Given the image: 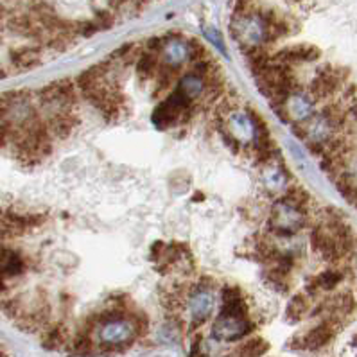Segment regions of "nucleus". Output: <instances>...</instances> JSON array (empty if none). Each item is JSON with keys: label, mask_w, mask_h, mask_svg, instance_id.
Here are the masks:
<instances>
[{"label": "nucleus", "mask_w": 357, "mask_h": 357, "mask_svg": "<svg viewBox=\"0 0 357 357\" xmlns=\"http://www.w3.org/2000/svg\"><path fill=\"white\" fill-rule=\"evenodd\" d=\"M340 282H343V273L340 269L331 268L321 271L319 275H316L314 278H311V282L307 284V293L316 296L319 291H332L340 286Z\"/></svg>", "instance_id": "17"}, {"label": "nucleus", "mask_w": 357, "mask_h": 357, "mask_svg": "<svg viewBox=\"0 0 357 357\" xmlns=\"http://www.w3.org/2000/svg\"><path fill=\"white\" fill-rule=\"evenodd\" d=\"M334 183H336L337 190L343 194V198L349 199L354 205L356 203V174H354L352 169H344L343 172H340L334 178Z\"/></svg>", "instance_id": "22"}, {"label": "nucleus", "mask_w": 357, "mask_h": 357, "mask_svg": "<svg viewBox=\"0 0 357 357\" xmlns=\"http://www.w3.org/2000/svg\"><path fill=\"white\" fill-rule=\"evenodd\" d=\"M341 331V319L337 314H328V318H325L321 324H318L316 327H312L311 331L305 332L300 340V344H296L294 349L300 350H321L324 347H327L334 337H336L337 332Z\"/></svg>", "instance_id": "9"}, {"label": "nucleus", "mask_w": 357, "mask_h": 357, "mask_svg": "<svg viewBox=\"0 0 357 357\" xmlns=\"http://www.w3.org/2000/svg\"><path fill=\"white\" fill-rule=\"evenodd\" d=\"M321 58V49L312 43H293L289 47H284L277 54L271 56L273 61L284 65H303V63H314Z\"/></svg>", "instance_id": "13"}, {"label": "nucleus", "mask_w": 357, "mask_h": 357, "mask_svg": "<svg viewBox=\"0 0 357 357\" xmlns=\"http://www.w3.org/2000/svg\"><path fill=\"white\" fill-rule=\"evenodd\" d=\"M259 17L262 20V27H264L266 45L280 42V40L287 38L291 34H296L300 29V24L294 20V17H291L287 13H282L280 9H259Z\"/></svg>", "instance_id": "7"}, {"label": "nucleus", "mask_w": 357, "mask_h": 357, "mask_svg": "<svg viewBox=\"0 0 357 357\" xmlns=\"http://www.w3.org/2000/svg\"><path fill=\"white\" fill-rule=\"evenodd\" d=\"M9 59L20 70H31V68H36L38 65H42L43 49L38 43L18 47V49H13L9 52Z\"/></svg>", "instance_id": "15"}, {"label": "nucleus", "mask_w": 357, "mask_h": 357, "mask_svg": "<svg viewBox=\"0 0 357 357\" xmlns=\"http://www.w3.org/2000/svg\"><path fill=\"white\" fill-rule=\"evenodd\" d=\"M255 77L259 89L262 90V93L266 96L269 105L273 106L275 109L282 108L284 102L291 97V93H294L300 89L298 77H296L294 67L278 63V61H273V59H271V63H269L264 70L259 72Z\"/></svg>", "instance_id": "2"}, {"label": "nucleus", "mask_w": 357, "mask_h": 357, "mask_svg": "<svg viewBox=\"0 0 357 357\" xmlns=\"http://www.w3.org/2000/svg\"><path fill=\"white\" fill-rule=\"evenodd\" d=\"M309 309H311V303H309L307 294L298 293V294H294L293 298L289 300V303H287L286 316L291 324H298V321H302L303 319V316L309 312Z\"/></svg>", "instance_id": "21"}, {"label": "nucleus", "mask_w": 357, "mask_h": 357, "mask_svg": "<svg viewBox=\"0 0 357 357\" xmlns=\"http://www.w3.org/2000/svg\"><path fill=\"white\" fill-rule=\"evenodd\" d=\"M178 70L176 68H171L167 65H164L160 61L158 72H156L155 81H156V89H155V97H158V93H165L172 89V84L176 81Z\"/></svg>", "instance_id": "23"}, {"label": "nucleus", "mask_w": 357, "mask_h": 357, "mask_svg": "<svg viewBox=\"0 0 357 357\" xmlns=\"http://www.w3.org/2000/svg\"><path fill=\"white\" fill-rule=\"evenodd\" d=\"M190 312V325L194 328L202 327L206 319L211 318L212 311H214V294L208 286H198L192 293H189V300H187Z\"/></svg>", "instance_id": "12"}, {"label": "nucleus", "mask_w": 357, "mask_h": 357, "mask_svg": "<svg viewBox=\"0 0 357 357\" xmlns=\"http://www.w3.org/2000/svg\"><path fill=\"white\" fill-rule=\"evenodd\" d=\"M68 340V334H67V328H65L63 324H56L52 327H49L43 334V347L45 349H51L56 350L59 347H63Z\"/></svg>", "instance_id": "24"}, {"label": "nucleus", "mask_w": 357, "mask_h": 357, "mask_svg": "<svg viewBox=\"0 0 357 357\" xmlns=\"http://www.w3.org/2000/svg\"><path fill=\"white\" fill-rule=\"evenodd\" d=\"M93 328H96L97 344L105 352H122L131 347L135 337L139 336L131 314L122 311L117 312V309L105 312Z\"/></svg>", "instance_id": "1"}, {"label": "nucleus", "mask_w": 357, "mask_h": 357, "mask_svg": "<svg viewBox=\"0 0 357 357\" xmlns=\"http://www.w3.org/2000/svg\"><path fill=\"white\" fill-rule=\"evenodd\" d=\"M316 105L309 92H302V90H296L294 93H291V97L284 102L282 108H278V112H284V117L291 122V124H302V122L309 121L312 115L316 114Z\"/></svg>", "instance_id": "11"}, {"label": "nucleus", "mask_w": 357, "mask_h": 357, "mask_svg": "<svg viewBox=\"0 0 357 357\" xmlns=\"http://www.w3.org/2000/svg\"><path fill=\"white\" fill-rule=\"evenodd\" d=\"M307 223V208H300L291 203L278 199L269 214L268 228L277 237H289L298 234Z\"/></svg>", "instance_id": "3"}, {"label": "nucleus", "mask_w": 357, "mask_h": 357, "mask_svg": "<svg viewBox=\"0 0 357 357\" xmlns=\"http://www.w3.org/2000/svg\"><path fill=\"white\" fill-rule=\"evenodd\" d=\"M42 112V109H40ZM45 124L49 128L52 139L65 140L72 135V131L76 130L79 124V115L77 109H67V108H52L43 109L42 112Z\"/></svg>", "instance_id": "10"}, {"label": "nucleus", "mask_w": 357, "mask_h": 357, "mask_svg": "<svg viewBox=\"0 0 357 357\" xmlns=\"http://www.w3.org/2000/svg\"><path fill=\"white\" fill-rule=\"evenodd\" d=\"M162 63L171 68L180 70L185 63H189V52H187L185 40L181 38H165L164 49L160 52Z\"/></svg>", "instance_id": "14"}, {"label": "nucleus", "mask_w": 357, "mask_h": 357, "mask_svg": "<svg viewBox=\"0 0 357 357\" xmlns=\"http://www.w3.org/2000/svg\"><path fill=\"white\" fill-rule=\"evenodd\" d=\"M9 15H11V8L6 4L4 0H0V27H6Z\"/></svg>", "instance_id": "29"}, {"label": "nucleus", "mask_w": 357, "mask_h": 357, "mask_svg": "<svg viewBox=\"0 0 357 357\" xmlns=\"http://www.w3.org/2000/svg\"><path fill=\"white\" fill-rule=\"evenodd\" d=\"M347 77H349V68L324 65V67L316 70L314 79L311 81L307 92L311 93L316 102H324L343 89L344 83H347Z\"/></svg>", "instance_id": "6"}, {"label": "nucleus", "mask_w": 357, "mask_h": 357, "mask_svg": "<svg viewBox=\"0 0 357 357\" xmlns=\"http://www.w3.org/2000/svg\"><path fill=\"white\" fill-rule=\"evenodd\" d=\"M255 0H234V17H241V15L252 13L255 6Z\"/></svg>", "instance_id": "28"}, {"label": "nucleus", "mask_w": 357, "mask_h": 357, "mask_svg": "<svg viewBox=\"0 0 357 357\" xmlns=\"http://www.w3.org/2000/svg\"><path fill=\"white\" fill-rule=\"evenodd\" d=\"M92 20L99 31H108L115 26L117 15H115L112 9H99V11H96Z\"/></svg>", "instance_id": "27"}, {"label": "nucleus", "mask_w": 357, "mask_h": 357, "mask_svg": "<svg viewBox=\"0 0 357 357\" xmlns=\"http://www.w3.org/2000/svg\"><path fill=\"white\" fill-rule=\"evenodd\" d=\"M190 109H194V101L174 90L155 108L153 124L162 131L171 130V128L178 126L180 122H185L189 119Z\"/></svg>", "instance_id": "4"}, {"label": "nucleus", "mask_w": 357, "mask_h": 357, "mask_svg": "<svg viewBox=\"0 0 357 357\" xmlns=\"http://www.w3.org/2000/svg\"><path fill=\"white\" fill-rule=\"evenodd\" d=\"M253 331L252 321L248 314H239V312L219 311L218 319L212 325V336L218 341H237L243 340Z\"/></svg>", "instance_id": "8"}, {"label": "nucleus", "mask_w": 357, "mask_h": 357, "mask_svg": "<svg viewBox=\"0 0 357 357\" xmlns=\"http://www.w3.org/2000/svg\"><path fill=\"white\" fill-rule=\"evenodd\" d=\"M130 6V0H108V9H112V11H122L124 8H128Z\"/></svg>", "instance_id": "30"}, {"label": "nucleus", "mask_w": 357, "mask_h": 357, "mask_svg": "<svg viewBox=\"0 0 357 357\" xmlns=\"http://www.w3.org/2000/svg\"><path fill=\"white\" fill-rule=\"evenodd\" d=\"M269 352V343L264 337H252L234 350V357H262Z\"/></svg>", "instance_id": "20"}, {"label": "nucleus", "mask_w": 357, "mask_h": 357, "mask_svg": "<svg viewBox=\"0 0 357 357\" xmlns=\"http://www.w3.org/2000/svg\"><path fill=\"white\" fill-rule=\"evenodd\" d=\"M178 92L183 93L185 97H189L190 101H198L199 97L203 96V90H205V81L202 76H198L196 72H190L187 76H183L178 83Z\"/></svg>", "instance_id": "19"}, {"label": "nucleus", "mask_w": 357, "mask_h": 357, "mask_svg": "<svg viewBox=\"0 0 357 357\" xmlns=\"http://www.w3.org/2000/svg\"><path fill=\"white\" fill-rule=\"evenodd\" d=\"M282 199L294 206H300V208H307V205L311 202V196H309V192H307L303 187L291 185L289 189L286 190V194L282 196Z\"/></svg>", "instance_id": "25"}, {"label": "nucleus", "mask_w": 357, "mask_h": 357, "mask_svg": "<svg viewBox=\"0 0 357 357\" xmlns=\"http://www.w3.org/2000/svg\"><path fill=\"white\" fill-rule=\"evenodd\" d=\"M160 61H162V59H160L158 52L147 51V49L140 51L139 58L135 61V65H137V77H139L140 81L155 79L156 72H158L160 67Z\"/></svg>", "instance_id": "18"}, {"label": "nucleus", "mask_w": 357, "mask_h": 357, "mask_svg": "<svg viewBox=\"0 0 357 357\" xmlns=\"http://www.w3.org/2000/svg\"><path fill=\"white\" fill-rule=\"evenodd\" d=\"M187 52H189V63H198L202 59L208 58V51H206V47L203 45L199 40L196 38H187Z\"/></svg>", "instance_id": "26"}, {"label": "nucleus", "mask_w": 357, "mask_h": 357, "mask_svg": "<svg viewBox=\"0 0 357 357\" xmlns=\"http://www.w3.org/2000/svg\"><path fill=\"white\" fill-rule=\"evenodd\" d=\"M291 2H303V0H291Z\"/></svg>", "instance_id": "32"}, {"label": "nucleus", "mask_w": 357, "mask_h": 357, "mask_svg": "<svg viewBox=\"0 0 357 357\" xmlns=\"http://www.w3.org/2000/svg\"><path fill=\"white\" fill-rule=\"evenodd\" d=\"M26 271V261L15 250L0 248V280L8 282L9 278L20 277Z\"/></svg>", "instance_id": "16"}, {"label": "nucleus", "mask_w": 357, "mask_h": 357, "mask_svg": "<svg viewBox=\"0 0 357 357\" xmlns=\"http://www.w3.org/2000/svg\"><path fill=\"white\" fill-rule=\"evenodd\" d=\"M149 2H151V0H130V6L131 8H135V11L139 13V11H142Z\"/></svg>", "instance_id": "31"}, {"label": "nucleus", "mask_w": 357, "mask_h": 357, "mask_svg": "<svg viewBox=\"0 0 357 357\" xmlns=\"http://www.w3.org/2000/svg\"><path fill=\"white\" fill-rule=\"evenodd\" d=\"M40 102V109H52V108H67L77 109L79 108V92L74 83V79H58L43 86L36 96Z\"/></svg>", "instance_id": "5"}]
</instances>
